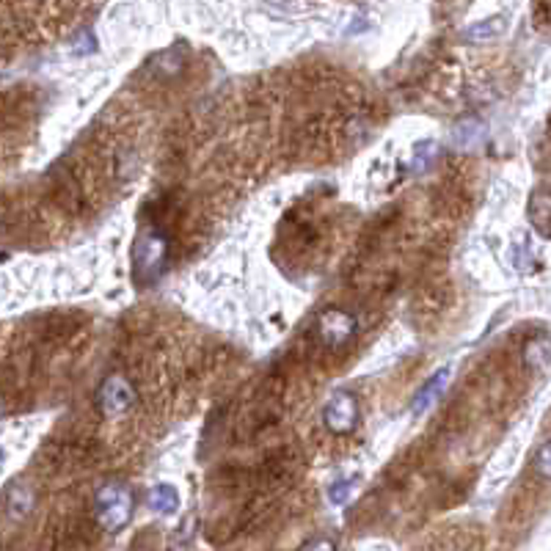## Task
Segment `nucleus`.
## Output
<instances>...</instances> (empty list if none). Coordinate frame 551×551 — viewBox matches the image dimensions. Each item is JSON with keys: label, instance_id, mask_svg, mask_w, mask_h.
<instances>
[{"label": "nucleus", "instance_id": "nucleus-1", "mask_svg": "<svg viewBox=\"0 0 551 551\" xmlns=\"http://www.w3.org/2000/svg\"><path fill=\"white\" fill-rule=\"evenodd\" d=\"M94 516L105 532H122L133 518V494L125 483L108 480L94 494Z\"/></svg>", "mask_w": 551, "mask_h": 551}, {"label": "nucleus", "instance_id": "nucleus-2", "mask_svg": "<svg viewBox=\"0 0 551 551\" xmlns=\"http://www.w3.org/2000/svg\"><path fill=\"white\" fill-rule=\"evenodd\" d=\"M165 256H169V241L155 226H143L133 246V276L138 284H149L160 276Z\"/></svg>", "mask_w": 551, "mask_h": 551}, {"label": "nucleus", "instance_id": "nucleus-3", "mask_svg": "<svg viewBox=\"0 0 551 551\" xmlns=\"http://www.w3.org/2000/svg\"><path fill=\"white\" fill-rule=\"evenodd\" d=\"M138 394H135V386L125 378V375H108L100 389H97V397H94V405H97V411L105 417V419H119L133 411Z\"/></svg>", "mask_w": 551, "mask_h": 551}, {"label": "nucleus", "instance_id": "nucleus-4", "mask_svg": "<svg viewBox=\"0 0 551 551\" xmlns=\"http://www.w3.org/2000/svg\"><path fill=\"white\" fill-rule=\"evenodd\" d=\"M356 328H358L356 318L350 315V311H345V309H325L320 315V320H318L320 340L331 350L345 348L356 337Z\"/></svg>", "mask_w": 551, "mask_h": 551}, {"label": "nucleus", "instance_id": "nucleus-5", "mask_svg": "<svg viewBox=\"0 0 551 551\" xmlns=\"http://www.w3.org/2000/svg\"><path fill=\"white\" fill-rule=\"evenodd\" d=\"M323 422H325V427L331 430L333 436H350L356 430V425H358V402H356V397L348 394V392L333 394L325 402V409H323Z\"/></svg>", "mask_w": 551, "mask_h": 551}, {"label": "nucleus", "instance_id": "nucleus-6", "mask_svg": "<svg viewBox=\"0 0 551 551\" xmlns=\"http://www.w3.org/2000/svg\"><path fill=\"white\" fill-rule=\"evenodd\" d=\"M449 375H452V370H449V367H441L433 378H427V380L422 383V389H419V392L414 394V400H411V414H414V417L427 414V411L439 402V397L444 394L447 383H449Z\"/></svg>", "mask_w": 551, "mask_h": 551}, {"label": "nucleus", "instance_id": "nucleus-7", "mask_svg": "<svg viewBox=\"0 0 551 551\" xmlns=\"http://www.w3.org/2000/svg\"><path fill=\"white\" fill-rule=\"evenodd\" d=\"M147 505H149V510L157 513V516H172V513H177V508H180V494H177L174 486H165V483L152 486L149 494H147Z\"/></svg>", "mask_w": 551, "mask_h": 551}, {"label": "nucleus", "instance_id": "nucleus-8", "mask_svg": "<svg viewBox=\"0 0 551 551\" xmlns=\"http://www.w3.org/2000/svg\"><path fill=\"white\" fill-rule=\"evenodd\" d=\"M508 31V17H491V19H483V22H477V26L466 28L463 31V39L474 42V44H480V42H491L496 36H501Z\"/></svg>", "mask_w": 551, "mask_h": 551}, {"label": "nucleus", "instance_id": "nucleus-9", "mask_svg": "<svg viewBox=\"0 0 551 551\" xmlns=\"http://www.w3.org/2000/svg\"><path fill=\"white\" fill-rule=\"evenodd\" d=\"M530 221L540 232L543 241H548V185H540L530 199Z\"/></svg>", "mask_w": 551, "mask_h": 551}, {"label": "nucleus", "instance_id": "nucleus-10", "mask_svg": "<svg viewBox=\"0 0 551 551\" xmlns=\"http://www.w3.org/2000/svg\"><path fill=\"white\" fill-rule=\"evenodd\" d=\"M524 364L532 372H546L548 370V337L540 333V337L530 340L524 348Z\"/></svg>", "mask_w": 551, "mask_h": 551}, {"label": "nucleus", "instance_id": "nucleus-11", "mask_svg": "<svg viewBox=\"0 0 551 551\" xmlns=\"http://www.w3.org/2000/svg\"><path fill=\"white\" fill-rule=\"evenodd\" d=\"M31 505H34L31 488H26V486H11L9 488V494H6V510H9L11 518H22V516L31 510Z\"/></svg>", "mask_w": 551, "mask_h": 551}, {"label": "nucleus", "instance_id": "nucleus-12", "mask_svg": "<svg viewBox=\"0 0 551 551\" xmlns=\"http://www.w3.org/2000/svg\"><path fill=\"white\" fill-rule=\"evenodd\" d=\"M356 488H358V483L353 480H340V483H333L331 488H328V499H331V505H348V499L356 494Z\"/></svg>", "mask_w": 551, "mask_h": 551}, {"label": "nucleus", "instance_id": "nucleus-13", "mask_svg": "<svg viewBox=\"0 0 551 551\" xmlns=\"http://www.w3.org/2000/svg\"><path fill=\"white\" fill-rule=\"evenodd\" d=\"M535 469L540 471V477H543V480H548V441H543V444H540V449H538Z\"/></svg>", "mask_w": 551, "mask_h": 551}, {"label": "nucleus", "instance_id": "nucleus-14", "mask_svg": "<svg viewBox=\"0 0 551 551\" xmlns=\"http://www.w3.org/2000/svg\"><path fill=\"white\" fill-rule=\"evenodd\" d=\"M303 551H337V546H333L328 538H318V540H311L303 546Z\"/></svg>", "mask_w": 551, "mask_h": 551}, {"label": "nucleus", "instance_id": "nucleus-15", "mask_svg": "<svg viewBox=\"0 0 551 551\" xmlns=\"http://www.w3.org/2000/svg\"><path fill=\"white\" fill-rule=\"evenodd\" d=\"M0 461H4V452H0Z\"/></svg>", "mask_w": 551, "mask_h": 551}]
</instances>
